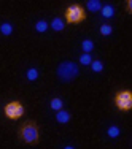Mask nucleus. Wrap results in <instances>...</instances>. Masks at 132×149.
<instances>
[{
	"label": "nucleus",
	"instance_id": "f257e3e1",
	"mask_svg": "<svg viewBox=\"0 0 132 149\" xmlns=\"http://www.w3.org/2000/svg\"><path fill=\"white\" fill-rule=\"evenodd\" d=\"M19 136L24 143L27 144H35L40 138V132H38V127L34 120H27L21 125L19 129Z\"/></svg>",
	"mask_w": 132,
	"mask_h": 149
},
{
	"label": "nucleus",
	"instance_id": "f03ea898",
	"mask_svg": "<svg viewBox=\"0 0 132 149\" xmlns=\"http://www.w3.org/2000/svg\"><path fill=\"white\" fill-rule=\"evenodd\" d=\"M80 74V70H78V65L75 62H70V60H65V62H60L58 67V76L60 81H69L75 79V78Z\"/></svg>",
	"mask_w": 132,
	"mask_h": 149
},
{
	"label": "nucleus",
	"instance_id": "7ed1b4c3",
	"mask_svg": "<svg viewBox=\"0 0 132 149\" xmlns=\"http://www.w3.org/2000/svg\"><path fill=\"white\" fill-rule=\"evenodd\" d=\"M86 19V13L78 3H72L65 10V21L69 24H80Z\"/></svg>",
	"mask_w": 132,
	"mask_h": 149
},
{
	"label": "nucleus",
	"instance_id": "20e7f679",
	"mask_svg": "<svg viewBox=\"0 0 132 149\" xmlns=\"http://www.w3.org/2000/svg\"><path fill=\"white\" fill-rule=\"evenodd\" d=\"M115 105L121 111H129L132 108V94L129 91H119L115 95Z\"/></svg>",
	"mask_w": 132,
	"mask_h": 149
},
{
	"label": "nucleus",
	"instance_id": "39448f33",
	"mask_svg": "<svg viewBox=\"0 0 132 149\" xmlns=\"http://www.w3.org/2000/svg\"><path fill=\"white\" fill-rule=\"evenodd\" d=\"M24 114V106L19 102H10L5 105V116L8 119H19Z\"/></svg>",
	"mask_w": 132,
	"mask_h": 149
},
{
	"label": "nucleus",
	"instance_id": "423d86ee",
	"mask_svg": "<svg viewBox=\"0 0 132 149\" xmlns=\"http://www.w3.org/2000/svg\"><path fill=\"white\" fill-rule=\"evenodd\" d=\"M70 119H72V116H70V113L65 111V109H59V111L56 113V120H58L59 124H67Z\"/></svg>",
	"mask_w": 132,
	"mask_h": 149
},
{
	"label": "nucleus",
	"instance_id": "0eeeda50",
	"mask_svg": "<svg viewBox=\"0 0 132 149\" xmlns=\"http://www.w3.org/2000/svg\"><path fill=\"white\" fill-rule=\"evenodd\" d=\"M49 26H51V29L54 32H62L64 29H65V21H64L62 17H54Z\"/></svg>",
	"mask_w": 132,
	"mask_h": 149
},
{
	"label": "nucleus",
	"instance_id": "6e6552de",
	"mask_svg": "<svg viewBox=\"0 0 132 149\" xmlns=\"http://www.w3.org/2000/svg\"><path fill=\"white\" fill-rule=\"evenodd\" d=\"M86 8L92 13H97L102 10V3L99 0H89V2H86Z\"/></svg>",
	"mask_w": 132,
	"mask_h": 149
},
{
	"label": "nucleus",
	"instance_id": "1a4fd4ad",
	"mask_svg": "<svg viewBox=\"0 0 132 149\" xmlns=\"http://www.w3.org/2000/svg\"><path fill=\"white\" fill-rule=\"evenodd\" d=\"M0 32H2V35H5V37H10V35L13 33V26L10 22L0 24Z\"/></svg>",
	"mask_w": 132,
	"mask_h": 149
},
{
	"label": "nucleus",
	"instance_id": "9d476101",
	"mask_svg": "<svg viewBox=\"0 0 132 149\" xmlns=\"http://www.w3.org/2000/svg\"><path fill=\"white\" fill-rule=\"evenodd\" d=\"M100 13H102V16L103 17H113V15H115V8H113L112 5H105V6H102V10H100Z\"/></svg>",
	"mask_w": 132,
	"mask_h": 149
},
{
	"label": "nucleus",
	"instance_id": "9b49d317",
	"mask_svg": "<svg viewBox=\"0 0 132 149\" xmlns=\"http://www.w3.org/2000/svg\"><path fill=\"white\" fill-rule=\"evenodd\" d=\"M81 49L84 51V54H91V51L94 49V41H91V40H84L83 43H81Z\"/></svg>",
	"mask_w": 132,
	"mask_h": 149
},
{
	"label": "nucleus",
	"instance_id": "f8f14e48",
	"mask_svg": "<svg viewBox=\"0 0 132 149\" xmlns=\"http://www.w3.org/2000/svg\"><path fill=\"white\" fill-rule=\"evenodd\" d=\"M48 27H49V24L46 22V21H38L37 24H35V30L37 32H40V33H43V32L48 30Z\"/></svg>",
	"mask_w": 132,
	"mask_h": 149
},
{
	"label": "nucleus",
	"instance_id": "ddd939ff",
	"mask_svg": "<svg viewBox=\"0 0 132 149\" xmlns=\"http://www.w3.org/2000/svg\"><path fill=\"white\" fill-rule=\"evenodd\" d=\"M119 127H116V125H112V127H108V130H107V135H108L110 138H118L119 136Z\"/></svg>",
	"mask_w": 132,
	"mask_h": 149
},
{
	"label": "nucleus",
	"instance_id": "4468645a",
	"mask_svg": "<svg viewBox=\"0 0 132 149\" xmlns=\"http://www.w3.org/2000/svg\"><path fill=\"white\" fill-rule=\"evenodd\" d=\"M91 68H92V72L100 73L103 70V63L100 62V60H92V62H91Z\"/></svg>",
	"mask_w": 132,
	"mask_h": 149
},
{
	"label": "nucleus",
	"instance_id": "2eb2a0df",
	"mask_svg": "<svg viewBox=\"0 0 132 149\" xmlns=\"http://www.w3.org/2000/svg\"><path fill=\"white\" fill-rule=\"evenodd\" d=\"M62 106H64V102L60 100V98H53V100H51V108L54 109V111L62 109Z\"/></svg>",
	"mask_w": 132,
	"mask_h": 149
},
{
	"label": "nucleus",
	"instance_id": "dca6fc26",
	"mask_svg": "<svg viewBox=\"0 0 132 149\" xmlns=\"http://www.w3.org/2000/svg\"><path fill=\"white\" fill-rule=\"evenodd\" d=\"M26 76H27V79H29V81H35L38 78V70L37 68H29Z\"/></svg>",
	"mask_w": 132,
	"mask_h": 149
},
{
	"label": "nucleus",
	"instance_id": "f3484780",
	"mask_svg": "<svg viewBox=\"0 0 132 149\" xmlns=\"http://www.w3.org/2000/svg\"><path fill=\"white\" fill-rule=\"evenodd\" d=\"M112 32H113V29H112V26H110V24H103V26L100 27V33L103 35V37H110V35H112Z\"/></svg>",
	"mask_w": 132,
	"mask_h": 149
},
{
	"label": "nucleus",
	"instance_id": "a211bd4d",
	"mask_svg": "<svg viewBox=\"0 0 132 149\" xmlns=\"http://www.w3.org/2000/svg\"><path fill=\"white\" fill-rule=\"evenodd\" d=\"M91 62H92L91 54H81L80 56V63L81 65H91Z\"/></svg>",
	"mask_w": 132,
	"mask_h": 149
},
{
	"label": "nucleus",
	"instance_id": "6ab92c4d",
	"mask_svg": "<svg viewBox=\"0 0 132 149\" xmlns=\"http://www.w3.org/2000/svg\"><path fill=\"white\" fill-rule=\"evenodd\" d=\"M126 6H127V13H132V2H131V0L126 3Z\"/></svg>",
	"mask_w": 132,
	"mask_h": 149
},
{
	"label": "nucleus",
	"instance_id": "aec40b11",
	"mask_svg": "<svg viewBox=\"0 0 132 149\" xmlns=\"http://www.w3.org/2000/svg\"><path fill=\"white\" fill-rule=\"evenodd\" d=\"M64 149H73V146H65Z\"/></svg>",
	"mask_w": 132,
	"mask_h": 149
}]
</instances>
